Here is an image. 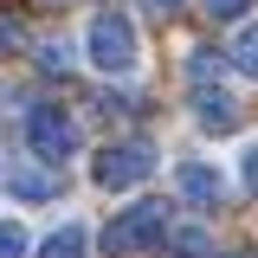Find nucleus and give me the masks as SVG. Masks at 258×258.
Here are the masks:
<instances>
[{"instance_id": "nucleus-1", "label": "nucleus", "mask_w": 258, "mask_h": 258, "mask_svg": "<svg viewBox=\"0 0 258 258\" xmlns=\"http://www.w3.org/2000/svg\"><path fill=\"white\" fill-rule=\"evenodd\" d=\"M161 232H168V200H136V207H123L116 220L103 226V252L110 258H136L149 245H161Z\"/></svg>"}, {"instance_id": "nucleus-2", "label": "nucleus", "mask_w": 258, "mask_h": 258, "mask_svg": "<svg viewBox=\"0 0 258 258\" xmlns=\"http://www.w3.org/2000/svg\"><path fill=\"white\" fill-rule=\"evenodd\" d=\"M84 52L103 78H123L129 64H136V26H129L123 13H97L91 32H84Z\"/></svg>"}, {"instance_id": "nucleus-3", "label": "nucleus", "mask_w": 258, "mask_h": 258, "mask_svg": "<svg viewBox=\"0 0 258 258\" xmlns=\"http://www.w3.org/2000/svg\"><path fill=\"white\" fill-rule=\"evenodd\" d=\"M26 142H32V155L45 161V168H58V161L78 155V123L64 116L58 103H39V110L26 116Z\"/></svg>"}, {"instance_id": "nucleus-4", "label": "nucleus", "mask_w": 258, "mask_h": 258, "mask_svg": "<svg viewBox=\"0 0 258 258\" xmlns=\"http://www.w3.org/2000/svg\"><path fill=\"white\" fill-rule=\"evenodd\" d=\"M149 168H155V149H149V142H116V149H97L91 181L97 187H142Z\"/></svg>"}, {"instance_id": "nucleus-5", "label": "nucleus", "mask_w": 258, "mask_h": 258, "mask_svg": "<svg viewBox=\"0 0 258 258\" xmlns=\"http://www.w3.org/2000/svg\"><path fill=\"white\" fill-rule=\"evenodd\" d=\"M194 116H200V129H213V136H226V129H239V103L226 91H194Z\"/></svg>"}, {"instance_id": "nucleus-6", "label": "nucleus", "mask_w": 258, "mask_h": 258, "mask_svg": "<svg viewBox=\"0 0 258 258\" xmlns=\"http://www.w3.org/2000/svg\"><path fill=\"white\" fill-rule=\"evenodd\" d=\"M181 200H194V207H213L220 200V174H213V161H181Z\"/></svg>"}, {"instance_id": "nucleus-7", "label": "nucleus", "mask_w": 258, "mask_h": 258, "mask_svg": "<svg viewBox=\"0 0 258 258\" xmlns=\"http://www.w3.org/2000/svg\"><path fill=\"white\" fill-rule=\"evenodd\" d=\"M84 252H91V232L84 226H64V232H52L39 245V258H84Z\"/></svg>"}, {"instance_id": "nucleus-8", "label": "nucleus", "mask_w": 258, "mask_h": 258, "mask_svg": "<svg viewBox=\"0 0 258 258\" xmlns=\"http://www.w3.org/2000/svg\"><path fill=\"white\" fill-rule=\"evenodd\" d=\"M13 194H20V200H52V194H58V174H39V168H20V174H13Z\"/></svg>"}, {"instance_id": "nucleus-9", "label": "nucleus", "mask_w": 258, "mask_h": 258, "mask_svg": "<svg viewBox=\"0 0 258 258\" xmlns=\"http://www.w3.org/2000/svg\"><path fill=\"white\" fill-rule=\"evenodd\" d=\"M232 71H245V78H258V26H245L239 39H232Z\"/></svg>"}, {"instance_id": "nucleus-10", "label": "nucleus", "mask_w": 258, "mask_h": 258, "mask_svg": "<svg viewBox=\"0 0 258 258\" xmlns=\"http://www.w3.org/2000/svg\"><path fill=\"white\" fill-rule=\"evenodd\" d=\"M213 78H220V52H187V84L194 91H207Z\"/></svg>"}, {"instance_id": "nucleus-11", "label": "nucleus", "mask_w": 258, "mask_h": 258, "mask_svg": "<svg viewBox=\"0 0 258 258\" xmlns=\"http://www.w3.org/2000/svg\"><path fill=\"white\" fill-rule=\"evenodd\" d=\"M0 258H26V232H20V220H0Z\"/></svg>"}, {"instance_id": "nucleus-12", "label": "nucleus", "mask_w": 258, "mask_h": 258, "mask_svg": "<svg viewBox=\"0 0 258 258\" xmlns=\"http://www.w3.org/2000/svg\"><path fill=\"white\" fill-rule=\"evenodd\" d=\"M174 252L181 258H207V232H200V226H181V232H174Z\"/></svg>"}, {"instance_id": "nucleus-13", "label": "nucleus", "mask_w": 258, "mask_h": 258, "mask_svg": "<svg viewBox=\"0 0 258 258\" xmlns=\"http://www.w3.org/2000/svg\"><path fill=\"white\" fill-rule=\"evenodd\" d=\"M39 64H45V78H71V52H64V45H45Z\"/></svg>"}, {"instance_id": "nucleus-14", "label": "nucleus", "mask_w": 258, "mask_h": 258, "mask_svg": "<svg viewBox=\"0 0 258 258\" xmlns=\"http://www.w3.org/2000/svg\"><path fill=\"white\" fill-rule=\"evenodd\" d=\"M20 45H26V32H20V20H7V13H0V58H7V52H20Z\"/></svg>"}, {"instance_id": "nucleus-15", "label": "nucleus", "mask_w": 258, "mask_h": 258, "mask_svg": "<svg viewBox=\"0 0 258 258\" xmlns=\"http://www.w3.org/2000/svg\"><path fill=\"white\" fill-rule=\"evenodd\" d=\"M200 7H207V20H239L252 0H200Z\"/></svg>"}, {"instance_id": "nucleus-16", "label": "nucleus", "mask_w": 258, "mask_h": 258, "mask_svg": "<svg viewBox=\"0 0 258 258\" xmlns=\"http://www.w3.org/2000/svg\"><path fill=\"white\" fill-rule=\"evenodd\" d=\"M239 168H245V187L258 194V149H252V155H245V161H239Z\"/></svg>"}, {"instance_id": "nucleus-17", "label": "nucleus", "mask_w": 258, "mask_h": 258, "mask_svg": "<svg viewBox=\"0 0 258 258\" xmlns=\"http://www.w3.org/2000/svg\"><path fill=\"white\" fill-rule=\"evenodd\" d=\"M155 7H161V13H168V7H181V0H155Z\"/></svg>"}, {"instance_id": "nucleus-18", "label": "nucleus", "mask_w": 258, "mask_h": 258, "mask_svg": "<svg viewBox=\"0 0 258 258\" xmlns=\"http://www.w3.org/2000/svg\"><path fill=\"white\" fill-rule=\"evenodd\" d=\"M232 258H245V252H232Z\"/></svg>"}]
</instances>
